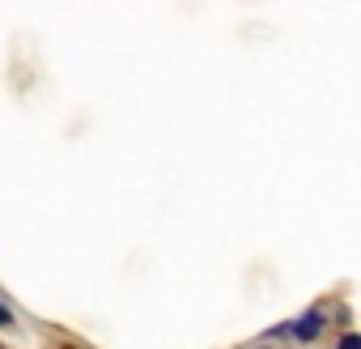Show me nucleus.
I'll return each mask as SVG.
<instances>
[{"label": "nucleus", "mask_w": 361, "mask_h": 349, "mask_svg": "<svg viewBox=\"0 0 361 349\" xmlns=\"http://www.w3.org/2000/svg\"><path fill=\"white\" fill-rule=\"evenodd\" d=\"M327 328V315H323V307H310V311H302L298 319H289V324H276L268 336H293V341H314L319 332Z\"/></svg>", "instance_id": "f257e3e1"}, {"label": "nucleus", "mask_w": 361, "mask_h": 349, "mask_svg": "<svg viewBox=\"0 0 361 349\" xmlns=\"http://www.w3.org/2000/svg\"><path fill=\"white\" fill-rule=\"evenodd\" d=\"M0 328H5V332H9V328H13V311H9V307H5V302H0Z\"/></svg>", "instance_id": "f03ea898"}]
</instances>
